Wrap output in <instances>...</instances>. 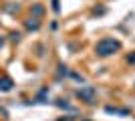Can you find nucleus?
I'll list each match as a JSON object with an SVG mask.
<instances>
[{
  "label": "nucleus",
  "instance_id": "423d86ee",
  "mask_svg": "<svg viewBox=\"0 0 135 121\" xmlns=\"http://www.w3.org/2000/svg\"><path fill=\"white\" fill-rule=\"evenodd\" d=\"M34 14L40 16V14H42V6H34Z\"/></svg>",
  "mask_w": 135,
  "mask_h": 121
},
{
  "label": "nucleus",
  "instance_id": "20e7f679",
  "mask_svg": "<svg viewBox=\"0 0 135 121\" xmlns=\"http://www.w3.org/2000/svg\"><path fill=\"white\" fill-rule=\"evenodd\" d=\"M105 111L107 113H115V115H129V109H119V107H105Z\"/></svg>",
  "mask_w": 135,
  "mask_h": 121
},
{
  "label": "nucleus",
  "instance_id": "6e6552de",
  "mask_svg": "<svg viewBox=\"0 0 135 121\" xmlns=\"http://www.w3.org/2000/svg\"><path fill=\"white\" fill-rule=\"evenodd\" d=\"M127 61H129V63H135V52H133V55H129V57H127Z\"/></svg>",
  "mask_w": 135,
  "mask_h": 121
},
{
  "label": "nucleus",
  "instance_id": "7ed1b4c3",
  "mask_svg": "<svg viewBox=\"0 0 135 121\" xmlns=\"http://www.w3.org/2000/svg\"><path fill=\"white\" fill-rule=\"evenodd\" d=\"M12 85H14V83H12V79L10 77H0V91H10L12 89Z\"/></svg>",
  "mask_w": 135,
  "mask_h": 121
},
{
  "label": "nucleus",
  "instance_id": "39448f33",
  "mask_svg": "<svg viewBox=\"0 0 135 121\" xmlns=\"http://www.w3.org/2000/svg\"><path fill=\"white\" fill-rule=\"evenodd\" d=\"M38 26H40V22L36 20V18H30V20H26V28H28V30H38Z\"/></svg>",
  "mask_w": 135,
  "mask_h": 121
},
{
  "label": "nucleus",
  "instance_id": "f03ea898",
  "mask_svg": "<svg viewBox=\"0 0 135 121\" xmlns=\"http://www.w3.org/2000/svg\"><path fill=\"white\" fill-rule=\"evenodd\" d=\"M77 97L85 99L87 103H93V99H95V91H93L91 87H85V89H79V91H77Z\"/></svg>",
  "mask_w": 135,
  "mask_h": 121
},
{
  "label": "nucleus",
  "instance_id": "0eeeda50",
  "mask_svg": "<svg viewBox=\"0 0 135 121\" xmlns=\"http://www.w3.org/2000/svg\"><path fill=\"white\" fill-rule=\"evenodd\" d=\"M12 36V40H14V42H18V40H20V35H18V32H16V35H10Z\"/></svg>",
  "mask_w": 135,
  "mask_h": 121
},
{
  "label": "nucleus",
  "instance_id": "f257e3e1",
  "mask_svg": "<svg viewBox=\"0 0 135 121\" xmlns=\"http://www.w3.org/2000/svg\"><path fill=\"white\" fill-rule=\"evenodd\" d=\"M119 49H121V42H119L117 38H111V36L101 38L95 45V52L99 55V57H109V55H113V52L119 51Z\"/></svg>",
  "mask_w": 135,
  "mask_h": 121
},
{
  "label": "nucleus",
  "instance_id": "1a4fd4ad",
  "mask_svg": "<svg viewBox=\"0 0 135 121\" xmlns=\"http://www.w3.org/2000/svg\"><path fill=\"white\" fill-rule=\"evenodd\" d=\"M4 46V36H0V49Z\"/></svg>",
  "mask_w": 135,
  "mask_h": 121
}]
</instances>
